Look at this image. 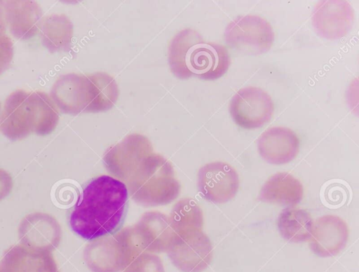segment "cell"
I'll return each instance as SVG.
<instances>
[{
    "instance_id": "cell-14",
    "label": "cell",
    "mask_w": 359,
    "mask_h": 272,
    "mask_svg": "<svg viewBox=\"0 0 359 272\" xmlns=\"http://www.w3.org/2000/svg\"><path fill=\"white\" fill-rule=\"evenodd\" d=\"M6 23L10 32L20 40L34 37L40 29L42 22V10L35 1L7 0L0 1Z\"/></svg>"
},
{
    "instance_id": "cell-21",
    "label": "cell",
    "mask_w": 359,
    "mask_h": 272,
    "mask_svg": "<svg viewBox=\"0 0 359 272\" xmlns=\"http://www.w3.org/2000/svg\"><path fill=\"white\" fill-rule=\"evenodd\" d=\"M313 225V219L306 210L292 206L283 209L277 219V227L281 236L293 243L309 240Z\"/></svg>"
},
{
    "instance_id": "cell-16",
    "label": "cell",
    "mask_w": 359,
    "mask_h": 272,
    "mask_svg": "<svg viewBox=\"0 0 359 272\" xmlns=\"http://www.w3.org/2000/svg\"><path fill=\"white\" fill-rule=\"evenodd\" d=\"M0 267L9 272H59L52 252L13 245L4 253Z\"/></svg>"
},
{
    "instance_id": "cell-26",
    "label": "cell",
    "mask_w": 359,
    "mask_h": 272,
    "mask_svg": "<svg viewBox=\"0 0 359 272\" xmlns=\"http://www.w3.org/2000/svg\"><path fill=\"white\" fill-rule=\"evenodd\" d=\"M13 179L5 170L0 168V200L5 198L11 191Z\"/></svg>"
},
{
    "instance_id": "cell-27",
    "label": "cell",
    "mask_w": 359,
    "mask_h": 272,
    "mask_svg": "<svg viewBox=\"0 0 359 272\" xmlns=\"http://www.w3.org/2000/svg\"><path fill=\"white\" fill-rule=\"evenodd\" d=\"M6 24L4 11L2 8L0 6V36L6 34Z\"/></svg>"
},
{
    "instance_id": "cell-7",
    "label": "cell",
    "mask_w": 359,
    "mask_h": 272,
    "mask_svg": "<svg viewBox=\"0 0 359 272\" xmlns=\"http://www.w3.org/2000/svg\"><path fill=\"white\" fill-rule=\"evenodd\" d=\"M197 185L203 198L215 204H222L236 196L239 188V177L236 170L229 164L211 162L199 169Z\"/></svg>"
},
{
    "instance_id": "cell-17",
    "label": "cell",
    "mask_w": 359,
    "mask_h": 272,
    "mask_svg": "<svg viewBox=\"0 0 359 272\" xmlns=\"http://www.w3.org/2000/svg\"><path fill=\"white\" fill-rule=\"evenodd\" d=\"M135 230L144 250L151 252L167 251L176 232L169 219L154 212L142 216Z\"/></svg>"
},
{
    "instance_id": "cell-9",
    "label": "cell",
    "mask_w": 359,
    "mask_h": 272,
    "mask_svg": "<svg viewBox=\"0 0 359 272\" xmlns=\"http://www.w3.org/2000/svg\"><path fill=\"white\" fill-rule=\"evenodd\" d=\"M61 236L58 222L44 212L27 215L18 227L20 244L33 250L52 252L59 245Z\"/></svg>"
},
{
    "instance_id": "cell-28",
    "label": "cell",
    "mask_w": 359,
    "mask_h": 272,
    "mask_svg": "<svg viewBox=\"0 0 359 272\" xmlns=\"http://www.w3.org/2000/svg\"><path fill=\"white\" fill-rule=\"evenodd\" d=\"M0 272H9V271H6V270H5V269H4V268L0 267Z\"/></svg>"
},
{
    "instance_id": "cell-4",
    "label": "cell",
    "mask_w": 359,
    "mask_h": 272,
    "mask_svg": "<svg viewBox=\"0 0 359 272\" xmlns=\"http://www.w3.org/2000/svg\"><path fill=\"white\" fill-rule=\"evenodd\" d=\"M176 232L167 250L172 263L182 272H202L210 264L212 246L201 229Z\"/></svg>"
},
{
    "instance_id": "cell-15",
    "label": "cell",
    "mask_w": 359,
    "mask_h": 272,
    "mask_svg": "<svg viewBox=\"0 0 359 272\" xmlns=\"http://www.w3.org/2000/svg\"><path fill=\"white\" fill-rule=\"evenodd\" d=\"M114 240L109 245H88L83 258L87 266L92 272H119L124 270L131 257L126 244L120 232L116 234Z\"/></svg>"
},
{
    "instance_id": "cell-3",
    "label": "cell",
    "mask_w": 359,
    "mask_h": 272,
    "mask_svg": "<svg viewBox=\"0 0 359 272\" xmlns=\"http://www.w3.org/2000/svg\"><path fill=\"white\" fill-rule=\"evenodd\" d=\"M224 38L231 49L248 55L268 52L275 34L271 24L257 15H239L228 24Z\"/></svg>"
},
{
    "instance_id": "cell-22",
    "label": "cell",
    "mask_w": 359,
    "mask_h": 272,
    "mask_svg": "<svg viewBox=\"0 0 359 272\" xmlns=\"http://www.w3.org/2000/svg\"><path fill=\"white\" fill-rule=\"evenodd\" d=\"M34 125L32 132L43 136L50 134L59 121V113L50 97L42 91L29 93Z\"/></svg>"
},
{
    "instance_id": "cell-6",
    "label": "cell",
    "mask_w": 359,
    "mask_h": 272,
    "mask_svg": "<svg viewBox=\"0 0 359 272\" xmlns=\"http://www.w3.org/2000/svg\"><path fill=\"white\" fill-rule=\"evenodd\" d=\"M354 22V11L344 0H322L314 6L311 24L316 33L327 40H338L351 30Z\"/></svg>"
},
{
    "instance_id": "cell-5",
    "label": "cell",
    "mask_w": 359,
    "mask_h": 272,
    "mask_svg": "<svg viewBox=\"0 0 359 272\" xmlns=\"http://www.w3.org/2000/svg\"><path fill=\"white\" fill-rule=\"evenodd\" d=\"M229 110L236 125L252 130L262 127L271 120L274 105L266 91L258 87L248 86L233 95Z\"/></svg>"
},
{
    "instance_id": "cell-11",
    "label": "cell",
    "mask_w": 359,
    "mask_h": 272,
    "mask_svg": "<svg viewBox=\"0 0 359 272\" xmlns=\"http://www.w3.org/2000/svg\"><path fill=\"white\" fill-rule=\"evenodd\" d=\"M348 239L346 223L337 215H326L313 222L309 247L320 257H331L344 250Z\"/></svg>"
},
{
    "instance_id": "cell-8",
    "label": "cell",
    "mask_w": 359,
    "mask_h": 272,
    "mask_svg": "<svg viewBox=\"0 0 359 272\" xmlns=\"http://www.w3.org/2000/svg\"><path fill=\"white\" fill-rule=\"evenodd\" d=\"M153 153L150 141L145 136L133 133L105 151L103 161L109 171L122 179L130 177L142 161Z\"/></svg>"
},
{
    "instance_id": "cell-19",
    "label": "cell",
    "mask_w": 359,
    "mask_h": 272,
    "mask_svg": "<svg viewBox=\"0 0 359 272\" xmlns=\"http://www.w3.org/2000/svg\"><path fill=\"white\" fill-rule=\"evenodd\" d=\"M87 76L88 103L83 113H99L111 109L119 95L115 79L103 72H97Z\"/></svg>"
},
{
    "instance_id": "cell-25",
    "label": "cell",
    "mask_w": 359,
    "mask_h": 272,
    "mask_svg": "<svg viewBox=\"0 0 359 272\" xmlns=\"http://www.w3.org/2000/svg\"><path fill=\"white\" fill-rule=\"evenodd\" d=\"M13 56V45L6 34L0 36V74L9 66Z\"/></svg>"
},
{
    "instance_id": "cell-13",
    "label": "cell",
    "mask_w": 359,
    "mask_h": 272,
    "mask_svg": "<svg viewBox=\"0 0 359 272\" xmlns=\"http://www.w3.org/2000/svg\"><path fill=\"white\" fill-rule=\"evenodd\" d=\"M50 97L63 114L83 113L88 103V79L83 74H62L55 81Z\"/></svg>"
},
{
    "instance_id": "cell-10",
    "label": "cell",
    "mask_w": 359,
    "mask_h": 272,
    "mask_svg": "<svg viewBox=\"0 0 359 272\" xmlns=\"http://www.w3.org/2000/svg\"><path fill=\"white\" fill-rule=\"evenodd\" d=\"M34 115L29 93L17 90L6 98L0 116V130L9 140L27 137L33 130Z\"/></svg>"
},
{
    "instance_id": "cell-29",
    "label": "cell",
    "mask_w": 359,
    "mask_h": 272,
    "mask_svg": "<svg viewBox=\"0 0 359 272\" xmlns=\"http://www.w3.org/2000/svg\"><path fill=\"white\" fill-rule=\"evenodd\" d=\"M0 109H1V103H0Z\"/></svg>"
},
{
    "instance_id": "cell-24",
    "label": "cell",
    "mask_w": 359,
    "mask_h": 272,
    "mask_svg": "<svg viewBox=\"0 0 359 272\" xmlns=\"http://www.w3.org/2000/svg\"><path fill=\"white\" fill-rule=\"evenodd\" d=\"M123 272H164V268L158 256L141 252L130 260Z\"/></svg>"
},
{
    "instance_id": "cell-23",
    "label": "cell",
    "mask_w": 359,
    "mask_h": 272,
    "mask_svg": "<svg viewBox=\"0 0 359 272\" xmlns=\"http://www.w3.org/2000/svg\"><path fill=\"white\" fill-rule=\"evenodd\" d=\"M175 231L189 229H201L203 213L200 207L192 199L185 198L173 208L169 219Z\"/></svg>"
},
{
    "instance_id": "cell-20",
    "label": "cell",
    "mask_w": 359,
    "mask_h": 272,
    "mask_svg": "<svg viewBox=\"0 0 359 272\" xmlns=\"http://www.w3.org/2000/svg\"><path fill=\"white\" fill-rule=\"evenodd\" d=\"M74 34V25L65 14H53L41 22V41L51 53L69 51Z\"/></svg>"
},
{
    "instance_id": "cell-2",
    "label": "cell",
    "mask_w": 359,
    "mask_h": 272,
    "mask_svg": "<svg viewBox=\"0 0 359 272\" xmlns=\"http://www.w3.org/2000/svg\"><path fill=\"white\" fill-rule=\"evenodd\" d=\"M169 161L159 154L147 156L130 177L129 190L137 202L161 205L173 200L179 185Z\"/></svg>"
},
{
    "instance_id": "cell-18",
    "label": "cell",
    "mask_w": 359,
    "mask_h": 272,
    "mask_svg": "<svg viewBox=\"0 0 359 272\" xmlns=\"http://www.w3.org/2000/svg\"><path fill=\"white\" fill-rule=\"evenodd\" d=\"M304 188L299 179L285 172H276L262 186L259 200L270 204L295 206L303 198Z\"/></svg>"
},
{
    "instance_id": "cell-1",
    "label": "cell",
    "mask_w": 359,
    "mask_h": 272,
    "mask_svg": "<svg viewBox=\"0 0 359 272\" xmlns=\"http://www.w3.org/2000/svg\"><path fill=\"white\" fill-rule=\"evenodd\" d=\"M128 189L121 180L100 175L83 188L69 216L72 230L86 240L114 232L123 220Z\"/></svg>"
},
{
    "instance_id": "cell-12",
    "label": "cell",
    "mask_w": 359,
    "mask_h": 272,
    "mask_svg": "<svg viewBox=\"0 0 359 272\" xmlns=\"http://www.w3.org/2000/svg\"><path fill=\"white\" fill-rule=\"evenodd\" d=\"M257 144L259 154L266 163L283 165L297 157L300 142L297 134L291 129L274 126L261 134Z\"/></svg>"
}]
</instances>
